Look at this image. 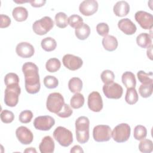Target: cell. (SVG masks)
<instances>
[{
  "label": "cell",
  "instance_id": "obj_1",
  "mask_svg": "<svg viewBox=\"0 0 153 153\" xmlns=\"http://www.w3.org/2000/svg\"><path fill=\"white\" fill-rule=\"evenodd\" d=\"M22 72L25 76V87L29 94H36L39 92L41 84L38 66L32 62H26L22 66Z\"/></svg>",
  "mask_w": 153,
  "mask_h": 153
},
{
  "label": "cell",
  "instance_id": "obj_2",
  "mask_svg": "<svg viewBox=\"0 0 153 153\" xmlns=\"http://www.w3.org/2000/svg\"><path fill=\"white\" fill-rule=\"evenodd\" d=\"M89 119L85 116L78 117L75 121V132L77 141L80 143H85L88 142L89 134Z\"/></svg>",
  "mask_w": 153,
  "mask_h": 153
},
{
  "label": "cell",
  "instance_id": "obj_3",
  "mask_svg": "<svg viewBox=\"0 0 153 153\" xmlns=\"http://www.w3.org/2000/svg\"><path fill=\"white\" fill-rule=\"evenodd\" d=\"M64 105V98L60 93L54 92L50 93L48 96L46 107L50 112L56 114L62 109Z\"/></svg>",
  "mask_w": 153,
  "mask_h": 153
},
{
  "label": "cell",
  "instance_id": "obj_4",
  "mask_svg": "<svg viewBox=\"0 0 153 153\" xmlns=\"http://www.w3.org/2000/svg\"><path fill=\"white\" fill-rule=\"evenodd\" d=\"M21 93L19 84H13L7 86L5 90L4 103L10 107H14L19 102V97Z\"/></svg>",
  "mask_w": 153,
  "mask_h": 153
},
{
  "label": "cell",
  "instance_id": "obj_5",
  "mask_svg": "<svg viewBox=\"0 0 153 153\" xmlns=\"http://www.w3.org/2000/svg\"><path fill=\"white\" fill-rule=\"evenodd\" d=\"M54 139L62 146L68 147L73 142V134L66 128L59 126L56 128L53 132Z\"/></svg>",
  "mask_w": 153,
  "mask_h": 153
},
{
  "label": "cell",
  "instance_id": "obj_6",
  "mask_svg": "<svg viewBox=\"0 0 153 153\" xmlns=\"http://www.w3.org/2000/svg\"><path fill=\"white\" fill-rule=\"evenodd\" d=\"M131 128L127 123H121L114 127L111 136L114 141L118 143H123L127 141L130 137Z\"/></svg>",
  "mask_w": 153,
  "mask_h": 153
},
{
  "label": "cell",
  "instance_id": "obj_7",
  "mask_svg": "<svg viewBox=\"0 0 153 153\" xmlns=\"http://www.w3.org/2000/svg\"><path fill=\"white\" fill-rule=\"evenodd\" d=\"M54 26V22L51 17L44 16L36 20L32 25L33 32L38 35H44L48 33Z\"/></svg>",
  "mask_w": 153,
  "mask_h": 153
},
{
  "label": "cell",
  "instance_id": "obj_8",
  "mask_svg": "<svg viewBox=\"0 0 153 153\" xmlns=\"http://www.w3.org/2000/svg\"><path fill=\"white\" fill-rule=\"evenodd\" d=\"M111 128L108 125H98L94 127L93 137L95 141L98 142H107L111 137Z\"/></svg>",
  "mask_w": 153,
  "mask_h": 153
},
{
  "label": "cell",
  "instance_id": "obj_9",
  "mask_svg": "<svg viewBox=\"0 0 153 153\" xmlns=\"http://www.w3.org/2000/svg\"><path fill=\"white\" fill-rule=\"evenodd\" d=\"M102 90L103 94L108 99H118L121 97L123 93V88L121 85L114 82L104 84Z\"/></svg>",
  "mask_w": 153,
  "mask_h": 153
},
{
  "label": "cell",
  "instance_id": "obj_10",
  "mask_svg": "<svg viewBox=\"0 0 153 153\" xmlns=\"http://www.w3.org/2000/svg\"><path fill=\"white\" fill-rule=\"evenodd\" d=\"M54 124V119L50 115L38 116L33 121L35 128L41 131H48L50 130Z\"/></svg>",
  "mask_w": 153,
  "mask_h": 153
},
{
  "label": "cell",
  "instance_id": "obj_11",
  "mask_svg": "<svg viewBox=\"0 0 153 153\" xmlns=\"http://www.w3.org/2000/svg\"><path fill=\"white\" fill-rule=\"evenodd\" d=\"M134 18L140 27L144 29H151L153 26V16L144 11H138L135 13Z\"/></svg>",
  "mask_w": 153,
  "mask_h": 153
},
{
  "label": "cell",
  "instance_id": "obj_12",
  "mask_svg": "<svg viewBox=\"0 0 153 153\" xmlns=\"http://www.w3.org/2000/svg\"><path fill=\"white\" fill-rule=\"evenodd\" d=\"M62 63L67 69L71 71H76L82 66L83 61L78 56L67 54L63 57Z\"/></svg>",
  "mask_w": 153,
  "mask_h": 153
},
{
  "label": "cell",
  "instance_id": "obj_13",
  "mask_svg": "<svg viewBox=\"0 0 153 153\" xmlns=\"http://www.w3.org/2000/svg\"><path fill=\"white\" fill-rule=\"evenodd\" d=\"M88 108L95 112H100L103 108L102 98L97 91H93L89 94L87 102Z\"/></svg>",
  "mask_w": 153,
  "mask_h": 153
},
{
  "label": "cell",
  "instance_id": "obj_14",
  "mask_svg": "<svg viewBox=\"0 0 153 153\" xmlns=\"http://www.w3.org/2000/svg\"><path fill=\"white\" fill-rule=\"evenodd\" d=\"M16 135L18 140L23 145L31 143L33 139L32 131L25 126H20L16 130Z\"/></svg>",
  "mask_w": 153,
  "mask_h": 153
},
{
  "label": "cell",
  "instance_id": "obj_15",
  "mask_svg": "<svg viewBox=\"0 0 153 153\" xmlns=\"http://www.w3.org/2000/svg\"><path fill=\"white\" fill-rule=\"evenodd\" d=\"M98 2L95 0H85L79 6V12L84 16H90L94 14L98 10Z\"/></svg>",
  "mask_w": 153,
  "mask_h": 153
},
{
  "label": "cell",
  "instance_id": "obj_16",
  "mask_svg": "<svg viewBox=\"0 0 153 153\" xmlns=\"http://www.w3.org/2000/svg\"><path fill=\"white\" fill-rule=\"evenodd\" d=\"M17 54L22 58H30L33 56L35 49L33 46L27 42L19 43L16 48Z\"/></svg>",
  "mask_w": 153,
  "mask_h": 153
},
{
  "label": "cell",
  "instance_id": "obj_17",
  "mask_svg": "<svg viewBox=\"0 0 153 153\" xmlns=\"http://www.w3.org/2000/svg\"><path fill=\"white\" fill-rule=\"evenodd\" d=\"M118 28L126 35H131L136 31V26L129 19L124 18L120 20L118 22Z\"/></svg>",
  "mask_w": 153,
  "mask_h": 153
},
{
  "label": "cell",
  "instance_id": "obj_18",
  "mask_svg": "<svg viewBox=\"0 0 153 153\" xmlns=\"http://www.w3.org/2000/svg\"><path fill=\"white\" fill-rule=\"evenodd\" d=\"M54 142L50 136H45L39 145V149L41 153H52L54 151Z\"/></svg>",
  "mask_w": 153,
  "mask_h": 153
},
{
  "label": "cell",
  "instance_id": "obj_19",
  "mask_svg": "<svg viewBox=\"0 0 153 153\" xmlns=\"http://www.w3.org/2000/svg\"><path fill=\"white\" fill-rule=\"evenodd\" d=\"M113 11L115 16L118 17H124L129 13L130 5L128 2L125 1H120L114 5Z\"/></svg>",
  "mask_w": 153,
  "mask_h": 153
},
{
  "label": "cell",
  "instance_id": "obj_20",
  "mask_svg": "<svg viewBox=\"0 0 153 153\" xmlns=\"http://www.w3.org/2000/svg\"><path fill=\"white\" fill-rule=\"evenodd\" d=\"M102 45L106 50L113 51L117 49L118 43L115 36L112 35H106L103 36L102 39Z\"/></svg>",
  "mask_w": 153,
  "mask_h": 153
},
{
  "label": "cell",
  "instance_id": "obj_21",
  "mask_svg": "<svg viewBox=\"0 0 153 153\" xmlns=\"http://www.w3.org/2000/svg\"><path fill=\"white\" fill-rule=\"evenodd\" d=\"M121 80L123 84L127 88H135L136 79L133 73L130 71H126L122 75Z\"/></svg>",
  "mask_w": 153,
  "mask_h": 153
},
{
  "label": "cell",
  "instance_id": "obj_22",
  "mask_svg": "<svg viewBox=\"0 0 153 153\" xmlns=\"http://www.w3.org/2000/svg\"><path fill=\"white\" fill-rule=\"evenodd\" d=\"M75 33L76 38L80 40L86 39L90 34V27L86 23H82L75 30Z\"/></svg>",
  "mask_w": 153,
  "mask_h": 153
},
{
  "label": "cell",
  "instance_id": "obj_23",
  "mask_svg": "<svg viewBox=\"0 0 153 153\" xmlns=\"http://www.w3.org/2000/svg\"><path fill=\"white\" fill-rule=\"evenodd\" d=\"M12 15L16 21L21 22L25 21L27 19L28 17V12L26 8L23 7H17L13 9Z\"/></svg>",
  "mask_w": 153,
  "mask_h": 153
},
{
  "label": "cell",
  "instance_id": "obj_24",
  "mask_svg": "<svg viewBox=\"0 0 153 153\" xmlns=\"http://www.w3.org/2000/svg\"><path fill=\"white\" fill-rule=\"evenodd\" d=\"M136 43L141 48H148L152 45V37L148 33H141L136 37Z\"/></svg>",
  "mask_w": 153,
  "mask_h": 153
},
{
  "label": "cell",
  "instance_id": "obj_25",
  "mask_svg": "<svg viewBox=\"0 0 153 153\" xmlns=\"http://www.w3.org/2000/svg\"><path fill=\"white\" fill-rule=\"evenodd\" d=\"M68 88L73 93H79L82 88V81L78 77H73L68 82Z\"/></svg>",
  "mask_w": 153,
  "mask_h": 153
},
{
  "label": "cell",
  "instance_id": "obj_26",
  "mask_svg": "<svg viewBox=\"0 0 153 153\" xmlns=\"http://www.w3.org/2000/svg\"><path fill=\"white\" fill-rule=\"evenodd\" d=\"M41 45L44 50L50 52L56 49L57 42L54 38L51 37H46L42 39Z\"/></svg>",
  "mask_w": 153,
  "mask_h": 153
},
{
  "label": "cell",
  "instance_id": "obj_27",
  "mask_svg": "<svg viewBox=\"0 0 153 153\" xmlns=\"http://www.w3.org/2000/svg\"><path fill=\"white\" fill-rule=\"evenodd\" d=\"M84 103V97L79 93H75L71 99L70 105L74 109H79L81 108Z\"/></svg>",
  "mask_w": 153,
  "mask_h": 153
},
{
  "label": "cell",
  "instance_id": "obj_28",
  "mask_svg": "<svg viewBox=\"0 0 153 153\" xmlns=\"http://www.w3.org/2000/svg\"><path fill=\"white\" fill-rule=\"evenodd\" d=\"M138 94L135 88H127L125 96L126 102L129 105H133L138 101Z\"/></svg>",
  "mask_w": 153,
  "mask_h": 153
},
{
  "label": "cell",
  "instance_id": "obj_29",
  "mask_svg": "<svg viewBox=\"0 0 153 153\" xmlns=\"http://www.w3.org/2000/svg\"><path fill=\"white\" fill-rule=\"evenodd\" d=\"M61 66L60 61L57 58H51L48 59L45 64V68L48 72H56Z\"/></svg>",
  "mask_w": 153,
  "mask_h": 153
},
{
  "label": "cell",
  "instance_id": "obj_30",
  "mask_svg": "<svg viewBox=\"0 0 153 153\" xmlns=\"http://www.w3.org/2000/svg\"><path fill=\"white\" fill-rule=\"evenodd\" d=\"M137 76L139 81L142 83V84H152L153 74L152 72L146 73L143 71H139L137 73Z\"/></svg>",
  "mask_w": 153,
  "mask_h": 153
},
{
  "label": "cell",
  "instance_id": "obj_31",
  "mask_svg": "<svg viewBox=\"0 0 153 153\" xmlns=\"http://www.w3.org/2000/svg\"><path fill=\"white\" fill-rule=\"evenodd\" d=\"M55 23L57 27L65 28L68 25V17L63 12L57 13L55 16Z\"/></svg>",
  "mask_w": 153,
  "mask_h": 153
},
{
  "label": "cell",
  "instance_id": "obj_32",
  "mask_svg": "<svg viewBox=\"0 0 153 153\" xmlns=\"http://www.w3.org/2000/svg\"><path fill=\"white\" fill-rule=\"evenodd\" d=\"M139 149L143 153H150L153 150L152 141L150 139H143L139 144Z\"/></svg>",
  "mask_w": 153,
  "mask_h": 153
},
{
  "label": "cell",
  "instance_id": "obj_33",
  "mask_svg": "<svg viewBox=\"0 0 153 153\" xmlns=\"http://www.w3.org/2000/svg\"><path fill=\"white\" fill-rule=\"evenodd\" d=\"M147 135V130L146 127L142 125H137L134 128L133 136L136 140H141L145 139Z\"/></svg>",
  "mask_w": 153,
  "mask_h": 153
},
{
  "label": "cell",
  "instance_id": "obj_34",
  "mask_svg": "<svg viewBox=\"0 0 153 153\" xmlns=\"http://www.w3.org/2000/svg\"><path fill=\"white\" fill-rule=\"evenodd\" d=\"M153 91V84H141L139 87V93L143 98H147L151 96Z\"/></svg>",
  "mask_w": 153,
  "mask_h": 153
},
{
  "label": "cell",
  "instance_id": "obj_35",
  "mask_svg": "<svg viewBox=\"0 0 153 153\" xmlns=\"http://www.w3.org/2000/svg\"><path fill=\"white\" fill-rule=\"evenodd\" d=\"M44 84L48 88H55L59 85V81L54 76L47 75L44 78Z\"/></svg>",
  "mask_w": 153,
  "mask_h": 153
},
{
  "label": "cell",
  "instance_id": "obj_36",
  "mask_svg": "<svg viewBox=\"0 0 153 153\" xmlns=\"http://www.w3.org/2000/svg\"><path fill=\"white\" fill-rule=\"evenodd\" d=\"M100 78L104 84H107L114 82L115 75L111 70H105L100 74Z\"/></svg>",
  "mask_w": 153,
  "mask_h": 153
},
{
  "label": "cell",
  "instance_id": "obj_37",
  "mask_svg": "<svg viewBox=\"0 0 153 153\" xmlns=\"http://www.w3.org/2000/svg\"><path fill=\"white\" fill-rule=\"evenodd\" d=\"M4 82L6 86L13 84H19V78L16 74L10 72L5 76Z\"/></svg>",
  "mask_w": 153,
  "mask_h": 153
},
{
  "label": "cell",
  "instance_id": "obj_38",
  "mask_svg": "<svg viewBox=\"0 0 153 153\" xmlns=\"http://www.w3.org/2000/svg\"><path fill=\"white\" fill-rule=\"evenodd\" d=\"M83 23L82 18L77 14H72L68 18V25L72 27L76 28Z\"/></svg>",
  "mask_w": 153,
  "mask_h": 153
},
{
  "label": "cell",
  "instance_id": "obj_39",
  "mask_svg": "<svg viewBox=\"0 0 153 153\" xmlns=\"http://www.w3.org/2000/svg\"><path fill=\"white\" fill-rule=\"evenodd\" d=\"M0 117L2 122L6 124L11 123L14 119V115L13 112L7 109H4L2 111Z\"/></svg>",
  "mask_w": 153,
  "mask_h": 153
},
{
  "label": "cell",
  "instance_id": "obj_40",
  "mask_svg": "<svg viewBox=\"0 0 153 153\" xmlns=\"http://www.w3.org/2000/svg\"><path fill=\"white\" fill-rule=\"evenodd\" d=\"M33 118V113L30 110H24L19 115V120L22 123H29Z\"/></svg>",
  "mask_w": 153,
  "mask_h": 153
},
{
  "label": "cell",
  "instance_id": "obj_41",
  "mask_svg": "<svg viewBox=\"0 0 153 153\" xmlns=\"http://www.w3.org/2000/svg\"><path fill=\"white\" fill-rule=\"evenodd\" d=\"M72 113H73V111L71 108V106L68 104L65 103L62 109L60 112L57 113L56 115L61 118H68L71 117Z\"/></svg>",
  "mask_w": 153,
  "mask_h": 153
},
{
  "label": "cell",
  "instance_id": "obj_42",
  "mask_svg": "<svg viewBox=\"0 0 153 153\" xmlns=\"http://www.w3.org/2000/svg\"><path fill=\"white\" fill-rule=\"evenodd\" d=\"M96 31L97 33L100 36H106L108 35L109 31V26L106 23H100L96 26Z\"/></svg>",
  "mask_w": 153,
  "mask_h": 153
},
{
  "label": "cell",
  "instance_id": "obj_43",
  "mask_svg": "<svg viewBox=\"0 0 153 153\" xmlns=\"http://www.w3.org/2000/svg\"><path fill=\"white\" fill-rule=\"evenodd\" d=\"M1 19V24L0 27L1 28H5L8 27L11 24V19L7 15L5 14H1L0 15Z\"/></svg>",
  "mask_w": 153,
  "mask_h": 153
},
{
  "label": "cell",
  "instance_id": "obj_44",
  "mask_svg": "<svg viewBox=\"0 0 153 153\" xmlns=\"http://www.w3.org/2000/svg\"><path fill=\"white\" fill-rule=\"evenodd\" d=\"M29 2L30 3L31 5L33 7H41L43 6L45 3L46 1H43V0H31L29 1Z\"/></svg>",
  "mask_w": 153,
  "mask_h": 153
},
{
  "label": "cell",
  "instance_id": "obj_45",
  "mask_svg": "<svg viewBox=\"0 0 153 153\" xmlns=\"http://www.w3.org/2000/svg\"><path fill=\"white\" fill-rule=\"evenodd\" d=\"M70 152L71 153H75V152H84L82 148L79 145H75L71 149Z\"/></svg>",
  "mask_w": 153,
  "mask_h": 153
},
{
  "label": "cell",
  "instance_id": "obj_46",
  "mask_svg": "<svg viewBox=\"0 0 153 153\" xmlns=\"http://www.w3.org/2000/svg\"><path fill=\"white\" fill-rule=\"evenodd\" d=\"M152 45H151L150 47L147 48V51H146V54L147 56L149 57L150 60H152Z\"/></svg>",
  "mask_w": 153,
  "mask_h": 153
},
{
  "label": "cell",
  "instance_id": "obj_47",
  "mask_svg": "<svg viewBox=\"0 0 153 153\" xmlns=\"http://www.w3.org/2000/svg\"><path fill=\"white\" fill-rule=\"evenodd\" d=\"M24 152H35V153H36V149H35V148H32V147H30V148H26L25 151H24Z\"/></svg>",
  "mask_w": 153,
  "mask_h": 153
},
{
  "label": "cell",
  "instance_id": "obj_48",
  "mask_svg": "<svg viewBox=\"0 0 153 153\" xmlns=\"http://www.w3.org/2000/svg\"><path fill=\"white\" fill-rule=\"evenodd\" d=\"M14 2L16 3H25V2H29V1H14Z\"/></svg>",
  "mask_w": 153,
  "mask_h": 153
}]
</instances>
